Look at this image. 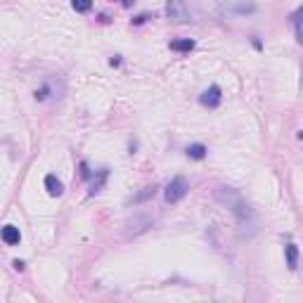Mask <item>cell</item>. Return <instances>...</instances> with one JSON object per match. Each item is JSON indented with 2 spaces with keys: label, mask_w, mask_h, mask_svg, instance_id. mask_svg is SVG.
Here are the masks:
<instances>
[{
  "label": "cell",
  "mask_w": 303,
  "mask_h": 303,
  "mask_svg": "<svg viewBox=\"0 0 303 303\" xmlns=\"http://www.w3.org/2000/svg\"><path fill=\"white\" fill-rule=\"evenodd\" d=\"M12 265H14V270H19V273L24 270V261H12Z\"/></svg>",
  "instance_id": "d6986e66"
},
{
  "label": "cell",
  "mask_w": 303,
  "mask_h": 303,
  "mask_svg": "<svg viewBox=\"0 0 303 303\" xmlns=\"http://www.w3.org/2000/svg\"><path fill=\"white\" fill-rule=\"evenodd\" d=\"M294 31H296V40L303 45V10H301V14L294 17Z\"/></svg>",
  "instance_id": "9a60e30c"
},
{
  "label": "cell",
  "mask_w": 303,
  "mask_h": 303,
  "mask_svg": "<svg viewBox=\"0 0 303 303\" xmlns=\"http://www.w3.org/2000/svg\"><path fill=\"white\" fill-rule=\"evenodd\" d=\"M0 235H2V242H5L7 247H17V244L22 242V232H19L17 225H5Z\"/></svg>",
  "instance_id": "ba28073f"
},
{
  "label": "cell",
  "mask_w": 303,
  "mask_h": 303,
  "mask_svg": "<svg viewBox=\"0 0 303 303\" xmlns=\"http://www.w3.org/2000/svg\"><path fill=\"white\" fill-rule=\"evenodd\" d=\"M109 64H111V66H121V57H111V59H109Z\"/></svg>",
  "instance_id": "ffe728a7"
},
{
  "label": "cell",
  "mask_w": 303,
  "mask_h": 303,
  "mask_svg": "<svg viewBox=\"0 0 303 303\" xmlns=\"http://www.w3.org/2000/svg\"><path fill=\"white\" fill-rule=\"evenodd\" d=\"M43 183H45V190H48L50 197H62V194H64V185H62V180H59L57 175H53V173H48Z\"/></svg>",
  "instance_id": "52a82bcc"
},
{
  "label": "cell",
  "mask_w": 303,
  "mask_h": 303,
  "mask_svg": "<svg viewBox=\"0 0 303 303\" xmlns=\"http://www.w3.org/2000/svg\"><path fill=\"white\" fill-rule=\"evenodd\" d=\"M133 2H135V0H121V5H123V7H131Z\"/></svg>",
  "instance_id": "44dd1931"
},
{
  "label": "cell",
  "mask_w": 303,
  "mask_h": 303,
  "mask_svg": "<svg viewBox=\"0 0 303 303\" xmlns=\"http://www.w3.org/2000/svg\"><path fill=\"white\" fill-rule=\"evenodd\" d=\"M71 7H74L76 12H90L92 0H71Z\"/></svg>",
  "instance_id": "2e32d148"
},
{
  "label": "cell",
  "mask_w": 303,
  "mask_h": 303,
  "mask_svg": "<svg viewBox=\"0 0 303 303\" xmlns=\"http://www.w3.org/2000/svg\"><path fill=\"white\" fill-rule=\"evenodd\" d=\"M166 17L175 24L190 22V7L185 0H166Z\"/></svg>",
  "instance_id": "3957f363"
},
{
  "label": "cell",
  "mask_w": 303,
  "mask_h": 303,
  "mask_svg": "<svg viewBox=\"0 0 303 303\" xmlns=\"http://www.w3.org/2000/svg\"><path fill=\"white\" fill-rule=\"evenodd\" d=\"M206 152H209V149L201 145V142H194V145H190L187 149H185V154H187V157H190V159H197V161L206 159Z\"/></svg>",
  "instance_id": "4fadbf2b"
},
{
  "label": "cell",
  "mask_w": 303,
  "mask_h": 303,
  "mask_svg": "<svg viewBox=\"0 0 303 303\" xmlns=\"http://www.w3.org/2000/svg\"><path fill=\"white\" fill-rule=\"evenodd\" d=\"M299 140H303V131H301V133H299Z\"/></svg>",
  "instance_id": "7402d4cb"
},
{
  "label": "cell",
  "mask_w": 303,
  "mask_h": 303,
  "mask_svg": "<svg viewBox=\"0 0 303 303\" xmlns=\"http://www.w3.org/2000/svg\"><path fill=\"white\" fill-rule=\"evenodd\" d=\"M147 227H152V218L149 216H133L126 220V232L128 235H140L145 232Z\"/></svg>",
  "instance_id": "8992f818"
},
{
  "label": "cell",
  "mask_w": 303,
  "mask_h": 303,
  "mask_svg": "<svg viewBox=\"0 0 303 303\" xmlns=\"http://www.w3.org/2000/svg\"><path fill=\"white\" fill-rule=\"evenodd\" d=\"M157 194V185H147V187H142L135 197H131L128 199V204H133V206H138V204H145L147 199H152Z\"/></svg>",
  "instance_id": "9c48e42d"
},
{
  "label": "cell",
  "mask_w": 303,
  "mask_h": 303,
  "mask_svg": "<svg viewBox=\"0 0 303 303\" xmlns=\"http://www.w3.org/2000/svg\"><path fill=\"white\" fill-rule=\"evenodd\" d=\"M220 102H223V90H220V85H209L206 90L199 95V105L209 107V109L220 107Z\"/></svg>",
  "instance_id": "5b68a950"
},
{
  "label": "cell",
  "mask_w": 303,
  "mask_h": 303,
  "mask_svg": "<svg viewBox=\"0 0 303 303\" xmlns=\"http://www.w3.org/2000/svg\"><path fill=\"white\" fill-rule=\"evenodd\" d=\"M81 178H83V180H92V171L88 168L85 161H81Z\"/></svg>",
  "instance_id": "e0dca14e"
},
{
  "label": "cell",
  "mask_w": 303,
  "mask_h": 303,
  "mask_svg": "<svg viewBox=\"0 0 303 303\" xmlns=\"http://www.w3.org/2000/svg\"><path fill=\"white\" fill-rule=\"evenodd\" d=\"M107 178H109V168H102V171H97V178H92V183H90V190H88V194H97L102 187H105L107 183Z\"/></svg>",
  "instance_id": "8fae6325"
},
{
  "label": "cell",
  "mask_w": 303,
  "mask_h": 303,
  "mask_svg": "<svg viewBox=\"0 0 303 303\" xmlns=\"http://www.w3.org/2000/svg\"><path fill=\"white\" fill-rule=\"evenodd\" d=\"M284 258H287V268L294 273V270L299 268V247H296L294 242H289V244L284 247Z\"/></svg>",
  "instance_id": "30bf717a"
},
{
  "label": "cell",
  "mask_w": 303,
  "mask_h": 303,
  "mask_svg": "<svg viewBox=\"0 0 303 303\" xmlns=\"http://www.w3.org/2000/svg\"><path fill=\"white\" fill-rule=\"evenodd\" d=\"M147 19H149V14H140V17H135V19H133V24H145Z\"/></svg>",
  "instance_id": "ac0fdd59"
},
{
  "label": "cell",
  "mask_w": 303,
  "mask_h": 303,
  "mask_svg": "<svg viewBox=\"0 0 303 303\" xmlns=\"http://www.w3.org/2000/svg\"><path fill=\"white\" fill-rule=\"evenodd\" d=\"M168 48H171V50H175V53H190V50H194V40H192V38L171 40V43H168Z\"/></svg>",
  "instance_id": "7c38bea8"
},
{
  "label": "cell",
  "mask_w": 303,
  "mask_h": 303,
  "mask_svg": "<svg viewBox=\"0 0 303 303\" xmlns=\"http://www.w3.org/2000/svg\"><path fill=\"white\" fill-rule=\"evenodd\" d=\"M223 7L227 12L239 14V17H247V14H253L258 10L256 0H223Z\"/></svg>",
  "instance_id": "277c9868"
},
{
  "label": "cell",
  "mask_w": 303,
  "mask_h": 303,
  "mask_svg": "<svg viewBox=\"0 0 303 303\" xmlns=\"http://www.w3.org/2000/svg\"><path fill=\"white\" fill-rule=\"evenodd\" d=\"M213 199L216 204H220L223 209L232 213L237 218L239 225V235L242 237H253L256 230H258V220H256V213L249 206V201L242 197V192L235 187H227V185H218L213 190Z\"/></svg>",
  "instance_id": "6da1fadb"
},
{
  "label": "cell",
  "mask_w": 303,
  "mask_h": 303,
  "mask_svg": "<svg viewBox=\"0 0 303 303\" xmlns=\"http://www.w3.org/2000/svg\"><path fill=\"white\" fill-rule=\"evenodd\" d=\"M50 95H53V83H43V85L36 88V92H33V97H36L38 102H45Z\"/></svg>",
  "instance_id": "5bb4252c"
},
{
  "label": "cell",
  "mask_w": 303,
  "mask_h": 303,
  "mask_svg": "<svg viewBox=\"0 0 303 303\" xmlns=\"http://www.w3.org/2000/svg\"><path fill=\"white\" fill-rule=\"evenodd\" d=\"M187 192H190V183H187V178L175 175L171 183L166 185V190H164V199H166V204H178Z\"/></svg>",
  "instance_id": "7a4b0ae2"
}]
</instances>
